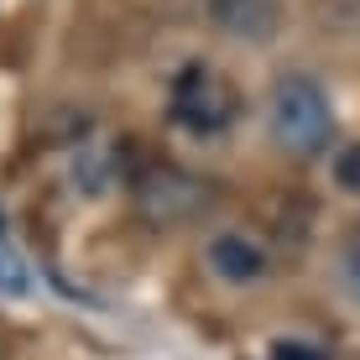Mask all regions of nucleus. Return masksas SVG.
Instances as JSON below:
<instances>
[{"instance_id":"obj_1","label":"nucleus","mask_w":360,"mask_h":360,"mask_svg":"<svg viewBox=\"0 0 360 360\" xmlns=\"http://www.w3.org/2000/svg\"><path fill=\"white\" fill-rule=\"evenodd\" d=\"M266 120H271V141H277L288 157H297V162L324 157L329 141H334V131H340L324 84L308 79V73H297V68H288V73L271 79Z\"/></svg>"},{"instance_id":"obj_2","label":"nucleus","mask_w":360,"mask_h":360,"mask_svg":"<svg viewBox=\"0 0 360 360\" xmlns=\"http://www.w3.org/2000/svg\"><path fill=\"white\" fill-rule=\"evenodd\" d=\"M245 99H240V84L230 79L225 68L214 63H188L172 79V94H167V120L188 136H225L235 120H240Z\"/></svg>"},{"instance_id":"obj_3","label":"nucleus","mask_w":360,"mask_h":360,"mask_svg":"<svg viewBox=\"0 0 360 360\" xmlns=\"http://www.w3.org/2000/svg\"><path fill=\"white\" fill-rule=\"evenodd\" d=\"M214 198H219L214 183L178 162H152L136 172V214L157 230H172V225H188V219L209 214Z\"/></svg>"},{"instance_id":"obj_4","label":"nucleus","mask_w":360,"mask_h":360,"mask_svg":"<svg viewBox=\"0 0 360 360\" xmlns=\"http://www.w3.org/2000/svg\"><path fill=\"white\" fill-rule=\"evenodd\" d=\"M204 262H209V271H214L219 282H230V288H251V282L271 277V251L256 240V235H245V230L209 235Z\"/></svg>"},{"instance_id":"obj_5","label":"nucleus","mask_w":360,"mask_h":360,"mask_svg":"<svg viewBox=\"0 0 360 360\" xmlns=\"http://www.w3.org/2000/svg\"><path fill=\"white\" fill-rule=\"evenodd\" d=\"M204 16L235 42H271L282 32V0H204Z\"/></svg>"},{"instance_id":"obj_6","label":"nucleus","mask_w":360,"mask_h":360,"mask_svg":"<svg viewBox=\"0 0 360 360\" xmlns=\"http://www.w3.org/2000/svg\"><path fill=\"white\" fill-rule=\"evenodd\" d=\"M334 183H340V193L360 198V141H350V146L334 152Z\"/></svg>"},{"instance_id":"obj_7","label":"nucleus","mask_w":360,"mask_h":360,"mask_svg":"<svg viewBox=\"0 0 360 360\" xmlns=\"http://www.w3.org/2000/svg\"><path fill=\"white\" fill-rule=\"evenodd\" d=\"M340 288L360 303V235H355V240L340 251Z\"/></svg>"},{"instance_id":"obj_8","label":"nucleus","mask_w":360,"mask_h":360,"mask_svg":"<svg viewBox=\"0 0 360 360\" xmlns=\"http://www.w3.org/2000/svg\"><path fill=\"white\" fill-rule=\"evenodd\" d=\"M271 360H329V350L324 345H308V340H277Z\"/></svg>"}]
</instances>
